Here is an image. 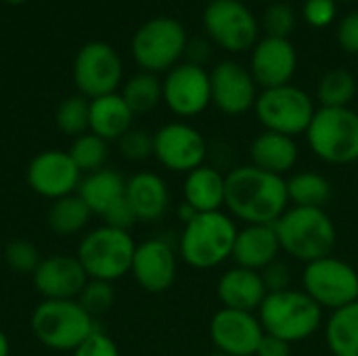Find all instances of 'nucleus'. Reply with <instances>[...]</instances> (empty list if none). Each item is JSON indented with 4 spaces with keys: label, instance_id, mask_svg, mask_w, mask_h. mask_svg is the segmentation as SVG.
Returning a JSON list of instances; mask_svg holds the SVG:
<instances>
[{
    "label": "nucleus",
    "instance_id": "obj_1",
    "mask_svg": "<svg viewBox=\"0 0 358 356\" xmlns=\"http://www.w3.org/2000/svg\"><path fill=\"white\" fill-rule=\"evenodd\" d=\"M224 208L243 225H275L289 208L287 178L252 164L227 172Z\"/></svg>",
    "mask_w": 358,
    "mask_h": 356
},
{
    "label": "nucleus",
    "instance_id": "obj_2",
    "mask_svg": "<svg viewBox=\"0 0 358 356\" xmlns=\"http://www.w3.org/2000/svg\"><path fill=\"white\" fill-rule=\"evenodd\" d=\"M237 222L229 212H203L195 214L178 237V256L195 271H210L233 256L237 237Z\"/></svg>",
    "mask_w": 358,
    "mask_h": 356
},
{
    "label": "nucleus",
    "instance_id": "obj_3",
    "mask_svg": "<svg viewBox=\"0 0 358 356\" xmlns=\"http://www.w3.org/2000/svg\"><path fill=\"white\" fill-rule=\"evenodd\" d=\"M281 252L298 262H315L331 256L338 243V229L325 208L289 206L275 222Z\"/></svg>",
    "mask_w": 358,
    "mask_h": 356
},
{
    "label": "nucleus",
    "instance_id": "obj_4",
    "mask_svg": "<svg viewBox=\"0 0 358 356\" xmlns=\"http://www.w3.org/2000/svg\"><path fill=\"white\" fill-rule=\"evenodd\" d=\"M325 311L302 290H285L268 294L258 308V319L264 334L298 344L313 338L325 325Z\"/></svg>",
    "mask_w": 358,
    "mask_h": 356
},
{
    "label": "nucleus",
    "instance_id": "obj_5",
    "mask_svg": "<svg viewBox=\"0 0 358 356\" xmlns=\"http://www.w3.org/2000/svg\"><path fill=\"white\" fill-rule=\"evenodd\" d=\"M34 338L48 350L73 353L94 332L96 323L78 300H42L29 319Z\"/></svg>",
    "mask_w": 358,
    "mask_h": 356
},
{
    "label": "nucleus",
    "instance_id": "obj_6",
    "mask_svg": "<svg viewBox=\"0 0 358 356\" xmlns=\"http://www.w3.org/2000/svg\"><path fill=\"white\" fill-rule=\"evenodd\" d=\"M306 141L315 157L329 166L357 164L358 111L352 107H317Z\"/></svg>",
    "mask_w": 358,
    "mask_h": 356
},
{
    "label": "nucleus",
    "instance_id": "obj_7",
    "mask_svg": "<svg viewBox=\"0 0 358 356\" xmlns=\"http://www.w3.org/2000/svg\"><path fill=\"white\" fill-rule=\"evenodd\" d=\"M134 250L136 241L132 239L130 231L101 225L80 239L76 258L80 260L88 279L113 283L130 275Z\"/></svg>",
    "mask_w": 358,
    "mask_h": 356
},
{
    "label": "nucleus",
    "instance_id": "obj_8",
    "mask_svg": "<svg viewBox=\"0 0 358 356\" xmlns=\"http://www.w3.org/2000/svg\"><path fill=\"white\" fill-rule=\"evenodd\" d=\"M189 44L185 25L174 17H153L138 25L132 36V59L143 71L162 73L180 63Z\"/></svg>",
    "mask_w": 358,
    "mask_h": 356
},
{
    "label": "nucleus",
    "instance_id": "obj_9",
    "mask_svg": "<svg viewBox=\"0 0 358 356\" xmlns=\"http://www.w3.org/2000/svg\"><path fill=\"white\" fill-rule=\"evenodd\" d=\"M254 113L264 130L296 138L300 134H306L317 113V105L304 88L285 84L260 90Z\"/></svg>",
    "mask_w": 358,
    "mask_h": 356
},
{
    "label": "nucleus",
    "instance_id": "obj_10",
    "mask_svg": "<svg viewBox=\"0 0 358 356\" xmlns=\"http://www.w3.org/2000/svg\"><path fill=\"white\" fill-rule=\"evenodd\" d=\"M300 281V290L329 313L358 300V271L334 254L304 264Z\"/></svg>",
    "mask_w": 358,
    "mask_h": 356
},
{
    "label": "nucleus",
    "instance_id": "obj_11",
    "mask_svg": "<svg viewBox=\"0 0 358 356\" xmlns=\"http://www.w3.org/2000/svg\"><path fill=\"white\" fill-rule=\"evenodd\" d=\"M201 21L208 40L227 52L252 50L260 40L258 19L241 0H210Z\"/></svg>",
    "mask_w": 358,
    "mask_h": 356
},
{
    "label": "nucleus",
    "instance_id": "obj_12",
    "mask_svg": "<svg viewBox=\"0 0 358 356\" xmlns=\"http://www.w3.org/2000/svg\"><path fill=\"white\" fill-rule=\"evenodd\" d=\"M124 80V63L117 50L103 42H86L73 59V84L88 101L117 92Z\"/></svg>",
    "mask_w": 358,
    "mask_h": 356
},
{
    "label": "nucleus",
    "instance_id": "obj_13",
    "mask_svg": "<svg viewBox=\"0 0 358 356\" xmlns=\"http://www.w3.org/2000/svg\"><path fill=\"white\" fill-rule=\"evenodd\" d=\"M153 157L174 174H189L208 159L206 136L187 122H170L153 132Z\"/></svg>",
    "mask_w": 358,
    "mask_h": 356
},
{
    "label": "nucleus",
    "instance_id": "obj_14",
    "mask_svg": "<svg viewBox=\"0 0 358 356\" xmlns=\"http://www.w3.org/2000/svg\"><path fill=\"white\" fill-rule=\"evenodd\" d=\"M162 92L166 107L187 120L203 113L212 105L210 71L201 65L180 61L162 80Z\"/></svg>",
    "mask_w": 358,
    "mask_h": 356
},
{
    "label": "nucleus",
    "instance_id": "obj_15",
    "mask_svg": "<svg viewBox=\"0 0 358 356\" xmlns=\"http://www.w3.org/2000/svg\"><path fill=\"white\" fill-rule=\"evenodd\" d=\"M82 176L84 174L63 149H46L36 153L25 170L27 187L36 195L50 201L76 193Z\"/></svg>",
    "mask_w": 358,
    "mask_h": 356
},
{
    "label": "nucleus",
    "instance_id": "obj_16",
    "mask_svg": "<svg viewBox=\"0 0 358 356\" xmlns=\"http://www.w3.org/2000/svg\"><path fill=\"white\" fill-rule=\"evenodd\" d=\"M208 332L216 353L227 356H256L264 338V329L256 313L224 306L214 313Z\"/></svg>",
    "mask_w": 358,
    "mask_h": 356
},
{
    "label": "nucleus",
    "instance_id": "obj_17",
    "mask_svg": "<svg viewBox=\"0 0 358 356\" xmlns=\"http://www.w3.org/2000/svg\"><path fill=\"white\" fill-rule=\"evenodd\" d=\"M212 105L224 115H243L254 109L260 86L250 67L237 61H220L210 71Z\"/></svg>",
    "mask_w": 358,
    "mask_h": 356
},
{
    "label": "nucleus",
    "instance_id": "obj_18",
    "mask_svg": "<svg viewBox=\"0 0 358 356\" xmlns=\"http://www.w3.org/2000/svg\"><path fill=\"white\" fill-rule=\"evenodd\" d=\"M130 275L149 294L168 292L178 277V250L162 237L136 243Z\"/></svg>",
    "mask_w": 358,
    "mask_h": 356
},
{
    "label": "nucleus",
    "instance_id": "obj_19",
    "mask_svg": "<svg viewBox=\"0 0 358 356\" xmlns=\"http://www.w3.org/2000/svg\"><path fill=\"white\" fill-rule=\"evenodd\" d=\"M296 69H298V50L292 44V40L264 36L252 48L250 71L262 90L292 84Z\"/></svg>",
    "mask_w": 358,
    "mask_h": 356
},
{
    "label": "nucleus",
    "instance_id": "obj_20",
    "mask_svg": "<svg viewBox=\"0 0 358 356\" xmlns=\"http://www.w3.org/2000/svg\"><path fill=\"white\" fill-rule=\"evenodd\" d=\"M31 279L42 300H78L80 292L88 283V275L80 260L65 254L42 258Z\"/></svg>",
    "mask_w": 358,
    "mask_h": 356
},
{
    "label": "nucleus",
    "instance_id": "obj_21",
    "mask_svg": "<svg viewBox=\"0 0 358 356\" xmlns=\"http://www.w3.org/2000/svg\"><path fill=\"white\" fill-rule=\"evenodd\" d=\"M281 243L275 225H243L237 231L233 256L235 266L262 273L268 264L279 260Z\"/></svg>",
    "mask_w": 358,
    "mask_h": 356
},
{
    "label": "nucleus",
    "instance_id": "obj_22",
    "mask_svg": "<svg viewBox=\"0 0 358 356\" xmlns=\"http://www.w3.org/2000/svg\"><path fill=\"white\" fill-rule=\"evenodd\" d=\"M126 201L138 222H157L170 210L168 183L157 172H136L126 180Z\"/></svg>",
    "mask_w": 358,
    "mask_h": 356
},
{
    "label": "nucleus",
    "instance_id": "obj_23",
    "mask_svg": "<svg viewBox=\"0 0 358 356\" xmlns=\"http://www.w3.org/2000/svg\"><path fill=\"white\" fill-rule=\"evenodd\" d=\"M216 296L224 308L258 313L264 298L268 296L262 275L250 269L233 266L224 271L216 283Z\"/></svg>",
    "mask_w": 358,
    "mask_h": 356
},
{
    "label": "nucleus",
    "instance_id": "obj_24",
    "mask_svg": "<svg viewBox=\"0 0 358 356\" xmlns=\"http://www.w3.org/2000/svg\"><path fill=\"white\" fill-rule=\"evenodd\" d=\"M298 159L300 147L292 136L262 130L250 143V164L264 172L285 178V174H289L296 168Z\"/></svg>",
    "mask_w": 358,
    "mask_h": 356
},
{
    "label": "nucleus",
    "instance_id": "obj_25",
    "mask_svg": "<svg viewBox=\"0 0 358 356\" xmlns=\"http://www.w3.org/2000/svg\"><path fill=\"white\" fill-rule=\"evenodd\" d=\"M227 197V174L210 164H203L189 174L182 183V201L189 204L197 214L220 212Z\"/></svg>",
    "mask_w": 358,
    "mask_h": 356
},
{
    "label": "nucleus",
    "instance_id": "obj_26",
    "mask_svg": "<svg viewBox=\"0 0 358 356\" xmlns=\"http://www.w3.org/2000/svg\"><path fill=\"white\" fill-rule=\"evenodd\" d=\"M134 122V113L120 92H111L90 101V128L88 132L103 141H120Z\"/></svg>",
    "mask_w": 358,
    "mask_h": 356
},
{
    "label": "nucleus",
    "instance_id": "obj_27",
    "mask_svg": "<svg viewBox=\"0 0 358 356\" xmlns=\"http://www.w3.org/2000/svg\"><path fill=\"white\" fill-rule=\"evenodd\" d=\"M76 193L90 208L92 216L103 218L115 204L126 197V178L111 168H103L84 174Z\"/></svg>",
    "mask_w": 358,
    "mask_h": 356
},
{
    "label": "nucleus",
    "instance_id": "obj_28",
    "mask_svg": "<svg viewBox=\"0 0 358 356\" xmlns=\"http://www.w3.org/2000/svg\"><path fill=\"white\" fill-rule=\"evenodd\" d=\"M325 342L334 356H358V300L329 315Z\"/></svg>",
    "mask_w": 358,
    "mask_h": 356
},
{
    "label": "nucleus",
    "instance_id": "obj_29",
    "mask_svg": "<svg viewBox=\"0 0 358 356\" xmlns=\"http://www.w3.org/2000/svg\"><path fill=\"white\" fill-rule=\"evenodd\" d=\"M90 218H92V212L78 193L50 201V208L46 214L48 229L59 237L80 235L90 225Z\"/></svg>",
    "mask_w": 358,
    "mask_h": 356
},
{
    "label": "nucleus",
    "instance_id": "obj_30",
    "mask_svg": "<svg viewBox=\"0 0 358 356\" xmlns=\"http://www.w3.org/2000/svg\"><path fill=\"white\" fill-rule=\"evenodd\" d=\"M331 183L325 174L302 170L287 178V195L289 206L300 208H325L331 199Z\"/></svg>",
    "mask_w": 358,
    "mask_h": 356
},
{
    "label": "nucleus",
    "instance_id": "obj_31",
    "mask_svg": "<svg viewBox=\"0 0 358 356\" xmlns=\"http://www.w3.org/2000/svg\"><path fill=\"white\" fill-rule=\"evenodd\" d=\"M357 76L344 67H336L325 71L317 84V103L319 107H350L357 99Z\"/></svg>",
    "mask_w": 358,
    "mask_h": 356
},
{
    "label": "nucleus",
    "instance_id": "obj_32",
    "mask_svg": "<svg viewBox=\"0 0 358 356\" xmlns=\"http://www.w3.org/2000/svg\"><path fill=\"white\" fill-rule=\"evenodd\" d=\"M124 101L132 109L134 115H143L153 111L159 103H164V92H162V80L155 73L149 71H138L132 78H128L122 86Z\"/></svg>",
    "mask_w": 358,
    "mask_h": 356
},
{
    "label": "nucleus",
    "instance_id": "obj_33",
    "mask_svg": "<svg viewBox=\"0 0 358 356\" xmlns=\"http://www.w3.org/2000/svg\"><path fill=\"white\" fill-rule=\"evenodd\" d=\"M67 153L82 174H90L105 168L109 157V143L92 132H86L71 141Z\"/></svg>",
    "mask_w": 358,
    "mask_h": 356
},
{
    "label": "nucleus",
    "instance_id": "obj_34",
    "mask_svg": "<svg viewBox=\"0 0 358 356\" xmlns=\"http://www.w3.org/2000/svg\"><path fill=\"white\" fill-rule=\"evenodd\" d=\"M55 124L65 136H82L90 128V101L82 94L67 97L55 111Z\"/></svg>",
    "mask_w": 358,
    "mask_h": 356
},
{
    "label": "nucleus",
    "instance_id": "obj_35",
    "mask_svg": "<svg viewBox=\"0 0 358 356\" xmlns=\"http://www.w3.org/2000/svg\"><path fill=\"white\" fill-rule=\"evenodd\" d=\"M78 302L90 317L105 315L115 304V287L109 281L88 279V283L78 296Z\"/></svg>",
    "mask_w": 358,
    "mask_h": 356
},
{
    "label": "nucleus",
    "instance_id": "obj_36",
    "mask_svg": "<svg viewBox=\"0 0 358 356\" xmlns=\"http://www.w3.org/2000/svg\"><path fill=\"white\" fill-rule=\"evenodd\" d=\"M296 10L292 4L279 0V2H271L264 8L262 15V29L266 31V36L273 38H285L289 40V36L296 29Z\"/></svg>",
    "mask_w": 358,
    "mask_h": 356
},
{
    "label": "nucleus",
    "instance_id": "obj_37",
    "mask_svg": "<svg viewBox=\"0 0 358 356\" xmlns=\"http://www.w3.org/2000/svg\"><path fill=\"white\" fill-rule=\"evenodd\" d=\"M40 260V252L31 241L15 239L4 248V262L17 275H34Z\"/></svg>",
    "mask_w": 358,
    "mask_h": 356
},
{
    "label": "nucleus",
    "instance_id": "obj_38",
    "mask_svg": "<svg viewBox=\"0 0 358 356\" xmlns=\"http://www.w3.org/2000/svg\"><path fill=\"white\" fill-rule=\"evenodd\" d=\"M120 155L128 162H145L153 157V134L141 128H130L120 141H117Z\"/></svg>",
    "mask_w": 358,
    "mask_h": 356
},
{
    "label": "nucleus",
    "instance_id": "obj_39",
    "mask_svg": "<svg viewBox=\"0 0 358 356\" xmlns=\"http://www.w3.org/2000/svg\"><path fill=\"white\" fill-rule=\"evenodd\" d=\"M338 13L336 0H306L302 6V17L310 27H327L334 23Z\"/></svg>",
    "mask_w": 358,
    "mask_h": 356
},
{
    "label": "nucleus",
    "instance_id": "obj_40",
    "mask_svg": "<svg viewBox=\"0 0 358 356\" xmlns=\"http://www.w3.org/2000/svg\"><path fill=\"white\" fill-rule=\"evenodd\" d=\"M262 281H264V287L268 294H277V292H285V290H292V281H294V275H292V269L287 262H283L281 258L275 260L273 264H268L262 273Z\"/></svg>",
    "mask_w": 358,
    "mask_h": 356
},
{
    "label": "nucleus",
    "instance_id": "obj_41",
    "mask_svg": "<svg viewBox=\"0 0 358 356\" xmlns=\"http://www.w3.org/2000/svg\"><path fill=\"white\" fill-rule=\"evenodd\" d=\"M71 356H120L117 344L101 329H96L86 342H82Z\"/></svg>",
    "mask_w": 358,
    "mask_h": 356
},
{
    "label": "nucleus",
    "instance_id": "obj_42",
    "mask_svg": "<svg viewBox=\"0 0 358 356\" xmlns=\"http://www.w3.org/2000/svg\"><path fill=\"white\" fill-rule=\"evenodd\" d=\"M338 44L350 52V55H358V10L348 13L340 23H338V31H336Z\"/></svg>",
    "mask_w": 358,
    "mask_h": 356
},
{
    "label": "nucleus",
    "instance_id": "obj_43",
    "mask_svg": "<svg viewBox=\"0 0 358 356\" xmlns=\"http://www.w3.org/2000/svg\"><path fill=\"white\" fill-rule=\"evenodd\" d=\"M136 222H138V220H136L132 208L128 206L126 197H124L120 204H115V206L103 216V225L113 227V229H120V231H130Z\"/></svg>",
    "mask_w": 358,
    "mask_h": 356
},
{
    "label": "nucleus",
    "instance_id": "obj_44",
    "mask_svg": "<svg viewBox=\"0 0 358 356\" xmlns=\"http://www.w3.org/2000/svg\"><path fill=\"white\" fill-rule=\"evenodd\" d=\"M185 57H187L189 63L206 67V61L212 57V42L208 38H189Z\"/></svg>",
    "mask_w": 358,
    "mask_h": 356
},
{
    "label": "nucleus",
    "instance_id": "obj_45",
    "mask_svg": "<svg viewBox=\"0 0 358 356\" xmlns=\"http://www.w3.org/2000/svg\"><path fill=\"white\" fill-rule=\"evenodd\" d=\"M256 356H292V344H287L281 338H275V336L264 334Z\"/></svg>",
    "mask_w": 358,
    "mask_h": 356
},
{
    "label": "nucleus",
    "instance_id": "obj_46",
    "mask_svg": "<svg viewBox=\"0 0 358 356\" xmlns=\"http://www.w3.org/2000/svg\"><path fill=\"white\" fill-rule=\"evenodd\" d=\"M195 214H197V212H195L189 204H185V201H182V204L178 206V218H180V222H182V225H187Z\"/></svg>",
    "mask_w": 358,
    "mask_h": 356
},
{
    "label": "nucleus",
    "instance_id": "obj_47",
    "mask_svg": "<svg viewBox=\"0 0 358 356\" xmlns=\"http://www.w3.org/2000/svg\"><path fill=\"white\" fill-rule=\"evenodd\" d=\"M8 355H10V340H8V336L0 329V356Z\"/></svg>",
    "mask_w": 358,
    "mask_h": 356
},
{
    "label": "nucleus",
    "instance_id": "obj_48",
    "mask_svg": "<svg viewBox=\"0 0 358 356\" xmlns=\"http://www.w3.org/2000/svg\"><path fill=\"white\" fill-rule=\"evenodd\" d=\"M4 2H8V4H23V2H27V0H4Z\"/></svg>",
    "mask_w": 358,
    "mask_h": 356
},
{
    "label": "nucleus",
    "instance_id": "obj_49",
    "mask_svg": "<svg viewBox=\"0 0 358 356\" xmlns=\"http://www.w3.org/2000/svg\"><path fill=\"white\" fill-rule=\"evenodd\" d=\"M208 356H227V355H222V353H212V355H208Z\"/></svg>",
    "mask_w": 358,
    "mask_h": 356
},
{
    "label": "nucleus",
    "instance_id": "obj_50",
    "mask_svg": "<svg viewBox=\"0 0 358 356\" xmlns=\"http://www.w3.org/2000/svg\"><path fill=\"white\" fill-rule=\"evenodd\" d=\"M336 2H352V0H336Z\"/></svg>",
    "mask_w": 358,
    "mask_h": 356
},
{
    "label": "nucleus",
    "instance_id": "obj_51",
    "mask_svg": "<svg viewBox=\"0 0 358 356\" xmlns=\"http://www.w3.org/2000/svg\"><path fill=\"white\" fill-rule=\"evenodd\" d=\"M264 2H279V0H264Z\"/></svg>",
    "mask_w": 358,
    "mask_h": 356
}]
</instances>
